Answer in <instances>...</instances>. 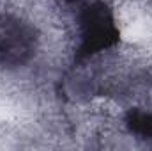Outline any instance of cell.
Masks as SVG:
<instances>
[{
    "label": "cell",
    "instance_id": "cell-2",
    "mask_svg": "<svg viewBox=\"0 0 152 151\" xmlns=\"http://www.w3.org/2000/svg\"><path fill=\"white\" fill-rule=\"evenodd\" d=\"M124 124L136 139H152V112L147 109H129Z\"/></svg>",
    "mask_w": 152,
    "mask_h": 151
},
{
    "label": "cell",
    "instance_id": "cell-1",
    "mask_svg": "<svg viewBox=\"0 0 152 151\" xmlns=\"http://www.w3.org/2000/svg\"><path fill=\"white\" fill-rule=\"evenodd\" d=\"M76 55L81 59L94 57L113 48L120 32L115 23L113 13L103 0H85L76 13Z\"/></svg>",
    "mask_w": 152,
    "mask_h": 151
}]
</instances>
